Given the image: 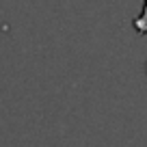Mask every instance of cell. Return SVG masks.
Segmentation results:
<instances>
[{
    "mask_svg": "<svg viewBox=\"0 0 147 147\" xmlns=\"http://www.w3.org/2000/svg\"><path fill=\"white\" fill-rule=\"evenodd\" d=\"M134 28H136L141 35H147V0H145V5H143L141 15L134 20Z\"/></svg>",
    "mask_w": 147,
    "mask_h": 147,
    "instance_id": "1",
    "label": "cell"
}]
</instances>
